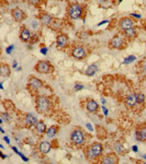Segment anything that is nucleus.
Instances as JSON below:
<instances>
[{
    "mask_svg": "<svg viewBox=\"0 0 146 164\" xmlns=\"http://www.w3.org/2000/svg\"><path fill=\"white\" fill-rule=\"evenodd\" d=\"M1 158H2V159H6V156H4L3 153H1Z\"/></svg>",
    "mask_w": 146,
    "mask_h": 164,
    "instance_id": "ea45409f",
    "label": "nucleus"
},
{
    "mask_svg": "<svg viewBox=\"0 0 146 164\" xmlns=\"http://www.w3.org/2000/svg\"><path fill=\"white\" fill-rule=\"evenodd\" d=\"M51 107V102L50 100L47 99L44 95H39L35 100V108H36L37 113L40 114H43V113H46Z\"/></svg>",
    "mask_w": 146,
    "mask_h": 164,
    "instance_id": "f03ea898",
    "label": "nucleus"
},
{
    "mask_svg": "<svg viewBox=\"0 0 146 164\" xmlns=\"http://www.w3.org/2000/svg\"><path fill=\"white\" fill-rule=\"evenodd\" d=\"M10 72V67L8 65H6V64H1V66H0V74L2 77H9Z\"/></svg>",
    "mask_w": 146,
    "mask_h": 164,
    "instance_id": "5701e85b",
    "label": "nucleus"
},
{
    "mask_svg": "<svg viewBox=\"0 0 146 164\" xmlns=\"http://www.w3.org/2000/svg\"><path fill=\"white\" fill-rule=\"evenodd\" d=\"M13 45H11V46H9V48H7V53H8V54H10L11 52H12V49H13Z\"/></svg>",
    "mask_w": 146,
    "mask_h": 164,
    "instance_id": "2f4dec72",
    "label": "nucleus"
},
{
    "mask_svg": "<svg viewBox=\"0 0 146 164\" xmlns=\"http://www.w3.org/2000/svg\"><path fill=\"white\" fill-rule=\"evenodd\" d=\"M110 47L114 48V49H121L124 46V38L120 35H116L110 41Z\"/></svg>",
    "mask_w": 146,
    "mask_h": 164,
    "instance_id": "0eeeda50",
    "label": "nucleus"
},
{
    "mask_svg": "<svg viewBox=\"0 0 146 164\" xmlns=\"http://www.w3.org/2000/svg\"><path fill=\"white\" fill-rule=\"evenodd\" d=\"M39 150L41 153L43 154H46L51 151V143L47 142V141H42L39 146Z\"/></svg>",
    "mask_w": 146,
    "mask_h": 164,
    "instance_id": "6ab92c4d",
    "label": "nucleus"
},
{
    "mask_svg": "<svg viewBox=\"0 0 146 164\" xmlns=\"http://www.w3.org/2000/svg\"><path fill=\"white\" fill-rule=\"evenodd\" d=\"M81 13H83V7L80 3H72L68 7V14L72 18L73 20H77L81 17Z\"/></svg>",
    "mask_w": 146,
    "mask_h": 164,
    "instance_id": "20e7f679",
    "label": "nucleus"
},
{
    "mask_svg": "<svg viewBox=\"0 0 146 164\" xmlns=\"http://www.w3.org/2000/svg\"><path fill=\"white\" fill-rule=\"evenodd\" d=\"M102 110H103V112H105V115H108V110L105 107V106H103V107H102Z\"/></svg>",
    "mask_w": 146,
    "mask_h": 164,
    "instance_id": "e433bc0d",
    "label": "nucleus"
},
{
    "mask_svg": "<svg viewBox=\"0 0 146 164\" xmlns=\"http://www.w3.org/2000/svg\"><path fill=\"white\" fill-rule=\"evenodd\" d=\"M51 28H53V30H59V28H62V21L59 19H56V18H54V20H53L52 24L50 25Z\"/></svg>",
    "mask_w": 146,
    "mask_h": 164,
    "instance_id": "393cba45",
    "label": "nucleus"
},
{
    "mask_svg": "<svg viewBox=\"0 0 146 164\" xmlns=\"http://www.w3.org/2000/svg\"><path fill=\"white\" fill-rule=\"evenodd\" d=\"M132 17H135L136 19H141V15L136 14V13H132Z\"/></svg>",
    "mask_w": 146,
    "mask_h": 164,
    "instance_id": "72a5a7b5",
    "label": "nucleus"
},
{
    "mask_svg": "<svg viewBox=\"0 0 146 164\" xmlns=\"http://www.w3.org/2000/svg\"><path fill=\"white\" fill-rule=\"evenodd\" d=\"M134 60H135V56H130V57H127V58L124 59V64H130Z\"/></svg>",
    "mask_w": 146,
    "mask_h": 164,
    "instance_id": "c85d7f7f",
    "label": "nucleus"
},
{
    "mask_svg": "<svg viewBox=\"0 0 146 164\" xmlns=\"http://www.w3.org/2000/svg\"><path fill=\"white\" fill-rule=\"evenodd\" d=\"M70 141L74 145L80 146L85 142V135H84L83 130L81 129H75L74 131L70 135Z\"/></svg>",
    "mask_w": 146,
    "mask_h": 164,
    "instance_id": "39448f33",
    "label": "nucleus"
},
{
    "mask_svg": "<svg viewBox=\"0 0 146 164\" xmlns=\"http://www.w3.org/2000/svg\"><path fill=\"white\" fill-rule=\"evenodd\" d=\"M0 132H1V134H4V130H3V128L2 127H0Z\"/></svg>",
    "mask_w": 146,
    "mask_h": 164,
    "instance_id": "58836bf2",
    "label": "nucleus"
},
{
    "mask_svg": "<svg viewBox=\"0 0 146 164\" xmlns=\"http://www.w3.org/2000/svg\"><path fill=\"white\" fill-rule=\"evenodd\" d=\"M53 20H54V18H53L52 15L48 14V13H43V14H41V22L43 23V25L50 28V25L52 24Z\"/></svg>",
    "mask_w": 146,
    "mask_h": 164,
    "instance_id": "f3484780",
    "label": "nucleus"
},
{
    "mask_svg": "<svg viewBox=\"0 0 146 164\" xmlns=\"http://www.w3.org/2000/svg\"><path fill=\"white\" fill-rule=\"evenodd\" d=\"M11 15H12V18L14 19V21H17V22L23 21V20L26 18L25 13H24L23 10H22V9H20V8L12 9V11H11Z\"/></svg>",
    "mask_w": 146,
    "mask_h": 164,
    "instance_id": "6e6552de",
    "label": "nucleus"
},
{
    "mask_svg": "<svg viewBox=\"0 0 146 164\" xmlns=\"http://www.w3.org/2000/svg\"><path fill=\"white\" fill-rule=\"evenodd\" d=\"M72 55L76 59H84L86 57V55H87V50L83 46H77V47H75L73 49Z\"/></svg>",
    "mask_w": 146,
    "mask_h": 164,
    "instance_id": "1a4fd4ad",
    "label": "nucleus"
},
{
    "mask_svg": "<svg viewBox=\"0 0 146 164\" xmlns=\"http://www.w3.org/2000/svg\"><path fill=\"white\" fill-rule=\"evenodd\" d=\"M28 86L31 89V90L36 91L43 86V82L40 80L39 78H36V77L31 76L30 78H29V81H28Z\"/></svg>",
    "mask_w": 146,
    "mask_h": 164,
    "instance_id": "423d86ee",
    "label": "nucleus"
},
{
    "mask_svg": "<svg viewBox=\"0 0 146 164\" xmlns=\"http://www.w3.org/2000/svg\"><path fill=\"white\" fill-rule=\"evenodd\" d=\"M83 89H84L83 84H80V83H76V84H75V91H80V90H83Z\"/></svg>",
    "mask_w": 146,
    "mask_h": 164,
    "instance_id": "c756f323",
    "label": "nucleus"
},
{
    "mask_svg": "<svg viewBox=\"0 0 146 164\" xmlns=\"http://www.w3.org/2000/svg\"><path fill=\"white\" fill-rule=\"evenodd\" d=\"M116 151L118 152V153H124V148H123L122 143L120 142L116 143Z\"/></svg>",
    "mask_w": 146,
    "mask_h": 164,
    "instance_id": "bb28decb",
    "label": "nucleus"
},
{
    "mask_svg": "<svg viewBox=\"0 0 146 164\" xmlns=\"http://www.w3.org/2000/svg\"><path fill=\"white\" fill-rule=\"evenodd\" d=\"M35 130L37 131V134H40V135H42V134H46V125H45V123L44 121H42V120H40V121H37V124L35 125Z\"/></svg>",
    "mask_w": 146,
    "mask_h": 164,
    "instance_id": "412c9836",
    "label": "nucleus"
},
{
    "mask_svg": "<svg viewBox=\"0 0 146 164\" xmlns=\"http://www.w3.org/2000/svg\"><path fill=\"white\" fill-rule=\"evenodd\" d=\"M3 140L6 141V142L8 143V145H9V143H10V139H9L8 137H4V138H3Z\"/></svg>",
    "mask_w": 146,
    "mask_h": 164,
    "instance_id": "f704fd0d",
    "label": "nucleus"
},
{
    "mask_svg": "<svg viewBox=\"0 0 146 164\" xmlns=\"http://www.w3.org/2000/svg\"><path fill=\"white\" fill-rule=\"evenodd\" d=\"M97 71H98V66H97L96 64H92V65L88 66L85 74H86V76H88V77H92L94 74H96Z\"/></svg>",
    "mask_w": 146,
    "mask_h": 164,
    "instance_id": "aec40b11",
    "label": "nucleus"
},
{
    "mask_svg": "<svg viewBox=\"0 0 146 164\" xmlns=\"http://www.w3.org/2000/svg\"><path fill=\"white\" fill-rule=\"evenodd\" d=\"M41 52H42V54H44V55H45V54H46V52H47V49H46V48H42V49H41Z\"/></svg>",
    "mask_w": 146,
    "mask_h": 164,
    "instance_id": "c9c22d12",
    "label": "nucleus"
},
{
    "mask_svg": "<svg viewBox=\"0 0 146 164\" xmlns=\"http://www.w3.org/2000/svg\"><path fill=\"white\" fill-rule=\"evenodd\" d=\"M58 129L59 128L57 127V126H52V127H50L46 130V136H47L48 138H54L55 135L58 132Z\"/></svg>",
    "mask_w": 146,
    "mask_h": 164,
    "instance_id": "b1692460",
    "label": "nucleus"
},
{
    "mask_svg": "<svg viewBox=\"0 0 146 164\" xmlns=\"http://www.w3.org/2000/svg\"><path fill=\"white\" fill-rule=\"evenodd\" d=\"M31 36H32V34H31L29 28H21V32H20V39H21L22 42H29Z\"/></svg>",
    "mask_w": 146,
    "mask_h": 164,
    "instance_id": "dca6fc26",
    "label": "nucleus"
},
{
    "mask_svg": "<svg viewBox=\"0 0 146 164\" xmlns=\"http://www.w3.org/2000/svg\"><path fill=\"white\" fill-rule=\"evenodd\" d=\"M134 25L133 21H132L130 18H123L122 20L120 21V23H119V26H120L121 30L125 31V30H129V28H132Z\"/></svg>",
    "mask_w": 146,
    "mask_h": 164,
    "instance_id": "9d476101",
    "label": "nucleus"
},
{
    "mask_svg": "<svg viewBox=\"0 0 146 164\" xmlns=\"http://www.w3.org/2000/svg\"><path fill=\"white\" fill-rule=\"evenodd\" d=\"M86 108H87L88 112L95 113V112L98 110L99 105H98V103L95 101V100H88L87 103H86Z\"/></svg>",
    "mask_w": 146,
    "mask_h": 164,
    "instance_id": "2eb2a0df",
    "label": "nucleus"
},
{
    "mask_svg": "<svg viewBox=\"0 0 146 164\" xmlns=\"http://www.w3.org/2000/svg\"><path fill=\"white\" fill-rule=\"evenodd\" d=\"M26 2L30 4H32V6H35V4H37L40 2V0H26Z\"/></svg>",
    "mask_w": 146,
    "mask_h": 164,
    "instance_id": "7c9ffc66",
    "label": "nucleus"
},
{
    "mask_svg": "<svg viewBox=\"0 0 146 164\" xmlns=\"http://www.w3.org/2000/svg\"><path fill=\"white\" fill-rule=\"evenodd\" d=\"M101 162L103 164H116V163H119V158L116 154L110 153V154H108L107 156H105Z\"/></svg>",
    "mask_w": 146,
    "mask_h": 164,
    "instance_id": "ddd939ff",
    "label": "nucleus"
},
{
    "mask_svg": "<svg viewBox=\"0 0 146 164\" xmlns=\"http://www.w3.org/2000/svg\"><path fill=\"white\" fill-rule=\"evenodd\" d=\"M35 70H36L39 74H52L53 70H54V67L51 65L50 61L47 60H41L35 65Z\"/></svg>",
    "mask_w": 146,
    "mask_h": 164,
    "instance_id": "7ed1b4c3",
    "label": "nucleus"
},
{
    "mask_svg": "<svg viewBox=\"0 0 146 164\" xmlns=\"http://www.w3.org/2000/svg\"><path fill=\"white\" fill-rule=\"evenodd\" d=\"M125 104H127V107H132L135 104H138V102H136V94L131 93V94L127 95V99H125Z\"/></svg>",
    "mask_w": 146,
    "mask_h": 164,
    "instance_id": "a211bd4d",
    "label": "nucleus"
},
{
    "mask_svg": "<svg viewBox=\"0 0 146 164\" xmlns=\"http://www.w3.org/2000/svg\"><path fill=\"white\" fill-rule=\"evenodd\" d=\"M102 151H103L102 145L99 142H95L86 150V158L89 161H94L102 154Z\"/></svg>",
    "mask_w": 146,
    "mask_h": 164,
    "instance_id": "f257e3e1",
    "label": "nucleus"
},
{
    "mask_svg": "<svg viewBox=\"0 0 146 164\" xmlns=\"http://www.w3.org/2000/svg\"><path fill=\"white\" fill-rule=\"evenodd\" d=\"M135 136L138 141H145L146 142V125H142L140 128L136 129Z\"/></svg>",
    "mask_w": 146,
    "mask_h": 164,
    "instance_id": "f8f14e48",
    "label": "nucleus"
},
{
    "mask_svg": "<svg viewBox=\"0 0 146 164\" xmlns=\"http://www.w3.org/2000/svg\"><path fill=\"white\" fill-rule=\"evenodd\" d=\"M132 149H133L134 152H138V147H136V146H133V148H132Z\"/></svg>",
    "mask_w": 146,
    "mask_h": 164,
    "instance_id": "4c0bfd02",
    "label": "nucleus"
},
{
    "mask_svg": "<svg viewBox=\"0 0 146 164\" xmlns=\"http://www.w3.org/2000/svg\"><path fill=\"white\" fill-rule=\"evenodd\" d=\"M0 121H1V124L2 123L8 124L10 121V116L7 113H1V115H0Z\"/></svg>",
    "mask_w": 146,
    "mask_h": 164,
    "instance_id": "a878e982",
    "label": "nucleus"
},
{
    "mask_svg": "<svg viewBox=\"0 0 146 164\" xmlns=\"http://www.w3.org/2000/svg\"><path fill=\"white\" fill-rule=\"evenodd\" d=\"M124 35L127 38L129 39H134L136 36H138V33H136L135 28H129V30H125L124 31Z\"/></svg>",
    "mask_w": 146,
    "mask_h": 164,
    "instance_id": "4be33fe9",
    "label": "nucleus"
},
{
    "mask_svg": "<svg viewBox=\"0 0 146 164\" xmlns=\"http://www.w3.org/2000/svg\"><path fill=\"white\" fill-rule=\"evenodd\" d=\"M68 44V36L66 34H59L56 38V45L58 48H65Z\"/></svg>",
    "mask_w": 146,
    "mask_h": 164,
    "instance_id": "9b49d317",
    "label": "nucleus"
},
{
    "mask_svg": "<svg viewBox=\"0 0 146 164\" xmlns=\"http://www.w3.org/2000/svg\"><path fill=\"white\" fill-rule=\"evenodd\" d=\"M144 159H146V156H144Z\"/></svg>",
    "mask_w": 146,
    "mask_h": 164,
    "instance_id": "a19ab883",
    "label": "nucleus"
},
{
    "mask_svg": "<svg viewBox=\"0 0 146 164\" xmlns=\"http://www.w3.org/2000/svg\"><path fill=\"white\" fill-rule=\"evenodd\" d=\"M145 100V95L142 94V93H140V94H136V102H138V104H142L143 102H144Z\"/></svg>",
    "mask_w": 146,
    "mask_h": 164,
    "instance_id": "cd10ccee",
    "label": "nucleus"
},
{
    "mask_svg": "<svg viewBox=\"0 0 146 164\" xmlns=\"http://www.w3.org/2000/svg\"><path fill=\"white\" fill-rule=\"evenodd\" d=\"M37 118L34 116L33 114H31V113H29V114L25 115V118H24V123H25V125L28 126V127H32V126H35L37 124Z\"/></svg>",
    "mask_w": 146,
    "mask_h": 164,
    "instance_id": "4468645a",
    "label": "nucleus"
},
{
    "mask_svg": "<svg viewBox=\"0 0 146 164\" xmlns=\"http://www.w3.org/2000/svg\"><path fill=\"white\" fill-rule=\"evenodd\" d=\"M86 126H87V128H88V129L90 130V131H94V129H92V126L90 125L89 123H87V124H86Z\"/></svg>",
    "mask_w": 146,
    "mask_h": 164,
    "instance_id": "473e14b6",
    "label": "nucleus"
}]
</instances>
